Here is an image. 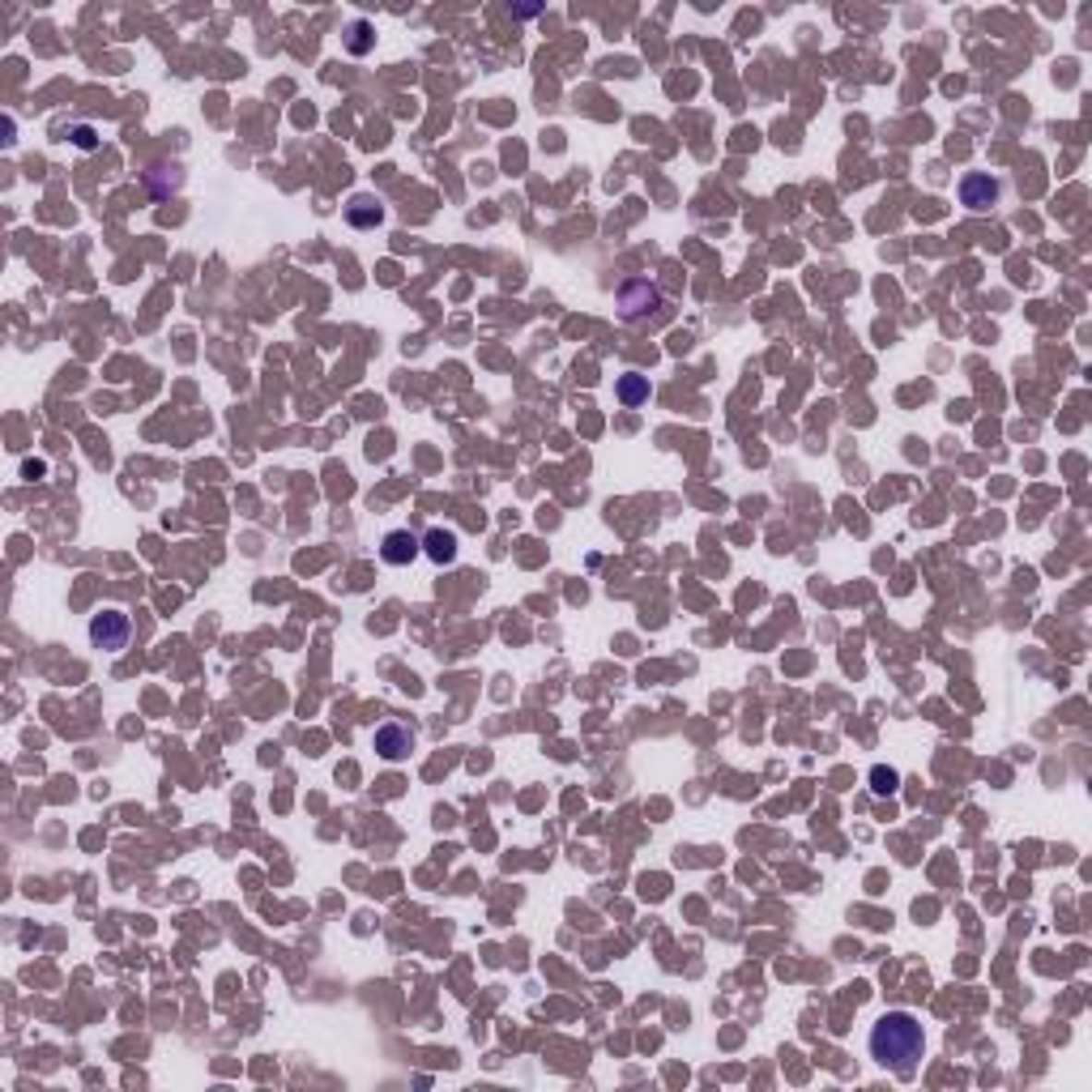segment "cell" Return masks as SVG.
Here are the masks:
<instances>
[{"mask_svg": "<svg viewBox=\"0 0 1092 1092\" xmlns=\"http://www.w3.org/2000/svg\"><path fill=\"white\" fill-rule=\"evenodd\" d=\"M128 636H133V624H128V614L124 611H99L94 619H90V640L99 649H107V653H120L124 645H128Z\"/></svg>", "mask_w": 1092, "mask_h": 1092, "instance_id": "7a4b0ae2", "label": "cell"}, {"mask_svg": "<svg viewBox=\"0 0 1092 1092\" xmlns=\"http://www.w3.org/2000/svg\"><path fill=\"white\" fill-rule=\"evenodd\" d=\"M346 218H350V226H376L380 218H384V210H380V205H371L368 197H355V201H350V210H346Z\"/></svg>", "mask_w": 1092, "mask_h": 1092, "instance_id": "9c48e42d", "label": "cell"}, {"mask_svg": "<svg viewBox=\"0 0 1092 1092\" xmlns=\"http://www.w3.org/2000/svg\"><path fill=\"white\" fill-rule=\"evenodd\" d=\"M649 393H653L649 376H640V371H627V376H619V402H624V406L649 402Z\"/></svg>", "mask_w": 1092, "mask_h": 1092, "instance_id": "ba28073f", "label": "cell"}, {"mask_svg": "<svg viewBox=\"0 0 1092 1092\" xmlns=\"http://www.w3.org/2000/svg\"><path fill=\"white\" fill-rule=\"evenodd\" d=\"M423 555L431 559V564H453L457 559V534L453 529H444V525H435V529H427V538H423Z\"/></svg>", "mask_w": 1092, "mask_h": 1092, "instance_id": "8992f818", "label": "cell"}, {"mask_svg": "<svg viewBox=\"0 0 1092 1092\" xmlns=\"http://www.w3.org/2000/svg\"><path fill=\"white\" fill-rule=\"evenodd\" d=\"M926 1054V1028L914 1012H883L870 1028V1059L896 1075H914Z\"/></svg>", "mask_w": 1092, "mask_h": 1092, "instance_id": "6da1fadb", "label": "cell"}, {"mask_svg": "<svg viewBox=\"0 0 1092 1092\" xmlns=\"http://www.w3.org/2000/svg\"><path fill=\"white\" fill-rule=\"evenodd\" d=\"M419 555H423V538L410 534V529H389L384 542H380V559L393 564V568H406V564H414Z\"/></svg>", "mask_w": 1092, "mask_h": 1092, "instance_id": "277c9868", "label": "cell"}, {"mask_svg": "<svg viewBox=\"0 0 1092 1092\" xmlns=\"http://www.w3.org/2000/svg\"><path fill=\"white\" fill-rule=\"evenodd\" d=\"M368 47H371V26L368 22H355V26H350V52H355V56H363Z\"/></svg>", "mask_w": 1092, "mask_h": 1092, "instance_id": "8fae6325", "label": "cell"}, {"mask_svg": "<svg viewBox=\"0 0 1092 1092\" xmlns=\"http://www.w3.org/2000/svg\"><path fill=\"white\" fill-rule=\"evenodd\" d=\"M896 785H901V777H896V769H875L870 772V790L875 794H896Z\"/></svg>", "mask_w": 1092, "mask_h": 1092, "instance_id": "30bf717a", "label": "cell"}, {"mask_svg": "<svg viewBox=\"0 0 1092 1092\" xmlns=\"http://www.w3.org/2000/svg\"><path fill=\"white\" fill-rule=\"evenodd\" d=\"M371 747L389 759V764H397V759H406L414 751V730H406V725H397V722H384V725H376Z\"/></svg>", "mask_w": 1092, "mask_h": 1092, "instance_id": "3957f363", "label": "cell"}, {"mask_svg": "<svg viewBox=\"0 0 1092 1092\" xmlns=\"http://www.w3.org/2000/svg\"><path fill=\"white\" fill-rule=\"evenodd\" d=\"M960 201L969 205V210H990L994 201H999V179L990 176H965L960 179Z\"/></svg>", "mask_w": 1092, "mask_h": 1092, "instance_id": "5b68a950", "label": "cell"}, {"mask_svg": "<svg viewBox=\"0 0 1092 1092\" xmlns=\"http://www.w3.org/2000/svg\"><path fill=\"white\" fill-rule=\"evenodd\" d=\"M73 141H78L81 150H90V145H94V133H90V128H73Z\"/></svg>", "mask_w": 1092, "mask_h": 1092, "instance_id": "7c38bea8", "label": "cell"}, {"mask_svg": "<svg viewBox=\"0 0 1092 1092\" xmlns=\"http://www.w3.org/2000/svg\"><path fill=\"white\" fill-rule=\"evenodd\" d=\"M661 303V295L649 282H632V286L624 290V316L627 321H636V316H645V312H653Z\"/></svg>", "mask_w": 1092, "mask_h": 1092, "instance_id": "52a82bcc", "label": "cell"}]
</instances>
